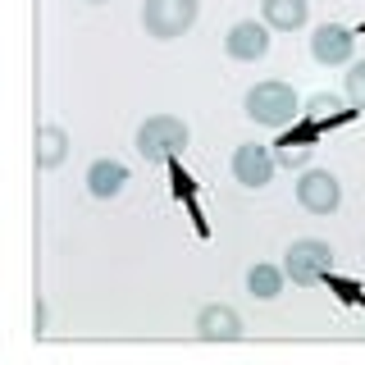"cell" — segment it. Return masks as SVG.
Returning <instances> with one entry per match:
<instances>
[{"instance_id":"14","label":"cell","mask_w":365,"mask_h":365,"mask_svg":"<svg viewBox=\"0 0 365 365\" xmlns=\"http://www.w3.org/2000/svg\"><path fill=\"white\" fill-rule=\"evenodd\" d=\"M247 288H251V297H260V302H274V297L283 292V269H274V265H251Z\"/></svg>"},{"instance_id":"10","label":"cell","mask_w":365,"mask_h":365,"mask_svg":"<svg viewBox=\"0 0 365 365\" xmlns=\"http://www.w3.org/2000/svg\"><path fill=\"white\" fill-rule=\"evenodd\" d=\"M87 187H91V197H101V201L119 197V192L128 187V165H123V160H91Z\"/></svg>"},{"instance_id":"7","label":"cell","mask_w":365,"mask_h":365,"mask_svg":"<svg viewBox=\"0 0 365 365\" xmlns=\"http://www.w3.org/2000/svg\"><path fill=\"white\" fill-rule=\"evenodd\" d=\"M233 178L242 182V187H265L274 178V155L265 146H256V142H242L233 151Z\"/></svg>"},{"instance_id":"15","label":"cell","mask_w":365,"mask_h":365,"mask_svg":"<svg viewBox=\"0 0 365 365\" xmlns=\"http://www.w3.org/2000/svg\"><path fill=\"white\" fill-rule=\"evenodd\" d=\"M347 101H351V110L365 114V60H356L347 68Z\"/></svg>"},{"instance_id":"11","label":"cell","mask_w":365,"mask_h":365,"mask_svg":"<svg viewBox=\"0 0 365 365\" xmlns=\"http://www.w3.org/2000/svg\"><path fill=\"white\" fill-rule=\"evenodd\" d=\"M260 14H265V28L274 32H297L311 19V5L306 0H260Z\"/></svg>"},{"instance_id":"2","label":"cell","mask_w":365,"mask_h":365,"mask_svg":"<svg viewBox=\"0 0 365 365\" xmlns=\"http://www.w3.org/2000/svg\"><path fill=\"white\" fill-rule=\"evenodd\" d=\"M201 0H142V28L160 41H174L197 23Z\"/></svg>"},{"instance_id":"5","label":"cell","mask_w":365,"mask_h":365,"mask_svg":"<svg viewBox=\"0 0 365 365\" xmlns=\"http://www.w3.org/2000/svg\"><path fill=\"white\" fill-rule=\"evenodd\" d=\"M297 201L311 215H334L342 205V182L329 174V169H306L302 182H297Z\"/></svg>"},{"instance_id":"1","label":"cell","mask_w":365,"mask_h":365,"mask_svg":"<svg viewBox=\"0 0 365 365\" xmlns=\"http://www.w3.org/2000/svg\"><path fill=\"white\" fill-rule=\"evenodd\" d=\"M242 110H247V119L265 123V128H288L297 119V91L288 83H279V78H269V83H256L247 91Z\"/></svg>"},{"instance_id":"9","label":"cell","mask_w":365,"mask_h":365,"mask_svg":"<svg viewBox=\"0 0 365 365\" xmlns=\"http://www.w3.org/2000/svg\"><path fill=\"white\" fill-rule=\"evenodd\" d=\"M197 334L205 342H233V338H242V319H237L233 306H205L197 315Z\"/></svg>"},{"instance_id":"3","label":"cell","mask_w":365,"mask_h":365,"mask_svg":"<svg viewBox=\"0 0 365 365\" xmlns=\"http://www.w3.org/2000/svg\"><path fill=\"white\" fill-rule=\"evenodd\" d=\"M329 269H334V247H329V242H319V237H302V242L288 247L283 274H288L297 288H315Z\"/></svg>"},{"instance_id":"17","label":"cell","mask_w":365,"mask_h":365,"mask_svg":"<svg viewBox=\"0 0 365 365\" xmlns=\"http://www.w3.org/2000/svg\"><path fill=\"white\" fill-rule=\"evenodd\" d=\"M91 5H106V0H91Z\"/></svg>"},{"instance_id":"6","label":"cell","mask_w":365,"mask_h":365,"mask_svg":"<svg viewBox=\"0 0 365 365\" xmlns=\"http://www.w3.org/2000/svg\"><path fill=\"white\" fill-rule=\"evenodd\" d=\"M351 51H356L351 28H342V23H324V28H315L311 55H315L319 64H351Z\"/></svg>"},{"instance_id":"4","label":"cell","mask_w":365,"mask_h":365,"mask_svg":"<svg viewBox=\"0 0 365 365\" xmlns=\"http://www.w3.org/2000/svg\"><path fill=\"white\" fill-rule=\"evenodd\" d=\"M187 123L174 119V114H151V119L137 128V151H142L146 160H169L178 155L182 146H187Z\"/></svg>"},{"instance_id":"8","label":"cell","mask_w":365,"mask_h":365,"mask_svg":"<svg viewBox=\"0 0 365 365\" xmlns=\"http://www.w3.org/2000/svg\"><path fill=\"white\" fill-rule=\"evenodd\" d=\"M228 55L233 60H265V51H269V28L265 23H256V19H247V23H233L228 28Z\"/></svg>"},{"instance_id":"13","label":"cell","mask_w":365,"mask_h":365,"mask_svg":"<svg viewBox=\"0 0 365 365\" xmlns=\"http://www.w3.org/2000/svg\"><path fill=\"white\" fill-rule=\"evenodd\" d=\"M311 151H315V146H311V133H297V137H283V142H274V165H306V160H311Z\"/></svg>"},{"instance_id":"16","label":"cell","mask_w":365,"mask_h":365,"mask_svg":"<svg viewBox=\"0 0 365 365\" xmlns=\"http://www.w3.org/2000/svg\"><path fill=\"white\" fill-rule=\"evenodd\" d=\"M342 106H338V96H324V91H319V96H311V114L315 119H334Z\"/></svg>"},{"instance_id":"12","label":"cell","mask_w":365,"mask_h":365,"mask_svg":"<svg viewBox=\"0 0 365 365\" xmlns=\"http://www.w3.org/2000/svg\"><path fill=\"white\" fill-rule=\"evenodd\" d=\"M64 155H68V133L55 128V123L37 128V165H41V169H60Z\"/></svg>"}]
</instances>
